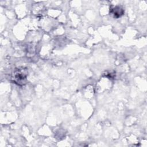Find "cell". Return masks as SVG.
<instances>
[{
	"label": "cell",
	"mask_w": 147,
	"mask_h": 147,
	"mask_svg": "<svg viewBox=\"0 0 147 147\" xmlns=\"http://www.w3.org/2000/svg\"><path fill=\"white\" fill-rule=\"evenodd\" d=\"M111 13L115 18H118L123 14V10L119 6H115L111 9Z\"/></svg>",
	"instance_id": "7a4b0ae2"
},
{
	"label": "cell",
	"mask_w": 147,
	"mask_h": 147,
	"mask_svg": "<svg viewBox=\"0 0 147 147\" xmlns=\"http://www.w3.org/2000/svg\"><path fill=\"white\" fill-rule=\"evenodd\" d=\"M27 75H28V73L26 69H24V68L17 69L14 72V74H13L14 82L19 85H22L25 84Z\"/></svg>",
	"instance_id": "6da1fadb"
}]
</instances>
